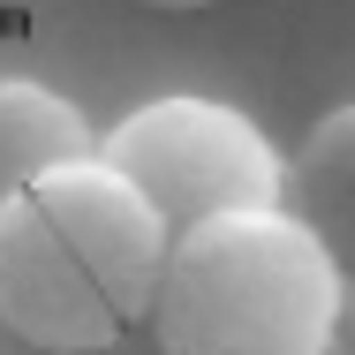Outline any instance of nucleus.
Returning a JSON list of instances; mask_svg holds the SVG:
<instances>
[{
	"label": "nucleus",
	"mask_w": 355,
	"mask_h": 355,
	"mask_svg": "<svg viewBox=\"0 0 355 355\" xmlns=\"http://www.w3.org/2000/svg\"><path fill=\"white\" fill-rule=\"evenodd\" d=\"M98 159L159 212L166 234L219 212L280 205L287 189V151L272 144V129L205 91H159V98L129 106L98 137Z\"/></svg>",
	"instance_id": "nucleus-3"
},
{
	"label": "nucleus",
	"mask_w": 355,
	"mask_h": 355,
	"mask_svg": "<svg viewBox=\"0 0 355 355\" xmlns=\"http://www.w3.org/2000/svg\"><path fill=\"white\" fill-rule=\"evenodd\" d=\"M280 205L318 242L325 257L355 280V106H333L310 121V137L287 151V189Z\"/></svg>",
	"instance_id": "nucleus-4"
},
{
	"label": "nucleus",
	"mask_w": 355,
	"mask_h": 355,
	"mask_svg": "<svg viewBox=\"0 0 355 355\" xmlns=\"http://www.w3.org/2000/svg\"><path fill=\"white\" fill-rule=\"evenodd\" d=\"M166 227L91 151L0 205V325L31 348H98L144 325Z\"/></svg>",
	"instance_id": "nucleus-2"
},
{
	"label": "nucleus",
	"mask_w": 355,
	"mask_h": 355,
	"mask_svg": "<svg viewBox=\"0 0 355 355\" xmlns=\"http://www.w3.org/2000/svg\"><path fill=\"white\" fill-rule=\"evenodd\" d=\"M144 8H212V0H144Z\"/></svg>",
	"instance_id": "nucleus-7"
},
{
	"label": "nucleus",
	"mask_w": 355,
	"mask_h": 355,
	"mask_svg": "<svg viewBox=\"0 0 355 355\" xmlns=\"http://www.w3.org/2000/svg\"><path fill=\"white\" fill-rule=\"evenodd\" d=\"M91 151H98V129L83 121L76 98H61L53 83H31V76H0V205L23 182L53 174L69 159H91Z\"/></svg>",
	"instance_id": "nucleus-5"
},
{
	"label": "nucleus",
	"mask_w": 355,
	"mask_h": 355,
	"mask_svg": "<svg viewBox=\"0 0 355 355\" xmlns=\"http://www.w3.org/2000/svg\"><path fill=\"white\" fill-rule=\"evenodd\" d=\"M0 355H151V340H144V325H137V333L98 340V348H31V340H15V333L0 325Z\"/></svg>",
	"instance_id": "nucleus-6"
},
{
	"label": "nucleus",
	"mask_w": 355,
	"mask_h": 355,
	"mask_svg": "<svg viewBox=\"0 0 355 355\" xmlns=\"http://www.w3.org/2000/svg\"><path fill=\"white\" fill-rule=\"evenodd\" d=\"M151 355H348L355 280L287 212H219L159 250L144 302Z\"/></svg>",
	"instance_id": "nucleus-1"
},
{
	"label": "nucleus",
	"mask_w": 355,
	"mask_h": 355,
	"mask_svg": "<svg viewBox=\"0 0 355 355\" xmlns=\"http://www.w3.org/2000/svg\"><path fill=\"white\" fill-rule=\"evenodd\" d=\"M348 355H355V348H348Z\"/></svg>",
	"instance_id": "nucleus-8"
}]
</instances>
